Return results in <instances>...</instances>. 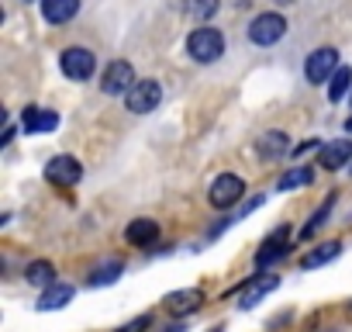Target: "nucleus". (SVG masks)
I'll list each match as a JSON object with an SVG mask.
<instances>
[{"instance_id":"obj_1","label":"nucleus","mask_w":352,"mask_h":332,"mask_svg":"<svg viewBox=\"0 0 352 332\" xmlns=\"http://www.w3.org/2000/svg\"><path fill=\"white\" fill-rule=\"evenodd\" d=\"M187 52H190V59L194 63H218L221 56H225V35L218 32V28H194L190 35H187Z\"/></svg>"},{"instance_id":"obj_2","label":"nucleus","mask_w":352,"mask_h":332,"mask_svg":"<svg viewBox=\"0 0 352 332\" xmlns=\"http://www.w3.org/2000/svg\"><path fill=\"white\" fill-rule=\"evenodd\" d=\"M283 35H287V21L276 11H266V14L252 18V25H249V42L252 45H276Z\"/></svg>"},{"instance_id":"obj_3","label":"nucleus","mask_w":352,"mask_h":332,"mask_svg":"<svg viewBox=\"0 0 352 332\" xmlns=\"http://www.w3.org/2000/svg\"><path fill=\"white\" fill-rule=\"evenodd\" d=\"M83 177V163L76 156H52L45 163V180L56 187H76Z\"/></svg>"},{"instance_id":"obj_4","label":"nucleus","mask_w":352,"mask_h":332,"mask_svg":"<svg viewBox=\"0 0 352 332\" xmlns=\"http://www.w3.org/2000/svg\"><path fill=\"white\" fill-rule=\"evenodd\" d=\"M342 66H338V52L335 49H314L311 56H307V63H304V76H307V83H324V80H331L335 73H338Z\"/></svg>"},{"instance_id":"obj_5","label":"nucleus","mask_w":352,"mask_h":332,"mask_svg":"<svg viewBox=\"0 0 352 332\" xmlns=\"http://www.w3.org/2000/svg\"><path fill=\"white\" fill-rule=\"evenodd\" d=\"M59 66H63V73H66L69 80H90L94 70H97V56H94L90 49L73 45V49H66V52L59 56Z\"/></svg>"},{"instance_id":"obj_6","label":"nucleus","mask_w":352,"mask_h":332,"mask_svg":"<svg viewBox=\"0 0 352 332\" xmlns=\"http://www.w3.org/2000/svg\"><path fill=\"white\" fill-rule=\"evenodd\" d=\"M138 80H135V70H131V63H124V59H114L107 70H104V83H100V90L107 94V97H128V90L135 87Z\"/></svg>"},{"instance_id":"obj_7","label":"nucleus","mask_w":352,"mask_h":332,"mask_svg":"<svg viewBox=\"0 0 352 332\" xmlns=\"http://www.w3.org/2000/svg\"><path fill=\"white\" fill-rule=\"evenodd\" d=\"M159 101H162V87L155 80H138L128 90V97H124V104H128L131 114H148V111L159 107Z\"/></svg>"},{"instance_id":"obj_8","label":"nucleus","mask_w":352,"mask_h":332,"mask_svg":"<svg viewBox=\"0 0 352 332\" xmlns=\"http://www.w3.org/2000/svg\"><path fill=\"white\" fill-rule=\"evenodd\" d=\"M242 194H245L242 177H235V174H221V177L211 184L208 201H211L214 208H232V205H239V201H242Z\"/></svg>"},{"instance_id":"obj_9","label":"nucleus","mask_w":352,"mask_h":332,"mask_svg":"<svg viewBox=\"0 0 352 332\" xmlns=\"http://www.w3.org/2000/svg\"><path fill=\"white\" fill-rule=\"evenodd\" d=\"M201 304H204V291L201 287H184V291H169L166 294V311L176 315V318L201 311Z\"/></svg>"},{"instance_id":"obj_10","label":"nucleus","mask_w":352,"mask_h":332,"mask_svg":"<svg viewBox=\"0 0 352 332\" xmlns=\"http://www.w3.org/2000/svg\"><path fill=\"white\" fill-rule=\"evenodd\" d=\"M280 287V277L276 273H259V277H252L249 284H245V291H242V298H239V308H256L266 294H273Z\"/></svg>"},{"instance_id":"obj_11","label":"nucleus","mask_w":352,"mask_h":332,"mask_svg":"<svg viewBox=\"0 0 352 332\" xmlns=\"http://www.w3.org/2000/svg\"><path fill=\"white\" fill-rule=\"evenodd\" d=\"M21 128H25L28 135L56 132V128H59V111H49V107H25V114H21Z\"/></svg>"},{"instance_id":"obj_12","label":"nucleus","mask_w":352,"mask_h":332,"mask_svg":"<svg viewBox=\"0 0 352 332\" xmlns=\"http://www.w3.org/2000/svg\"><path fill=\"white\" fill-rule=\"evenodd\" d=\"M287 236H290V229H287V225H280V229L263 242V249L256 253V263H259V267H270L273 260L287 256V249H290V246H287Z\"/></svg>"},{"instance_id":"obj_13","label":"nucleus","mask_w":352,"mask_h":332,"mask_svg":"<svg viewBox=\"0 0 352 332\" xmlns=\"http://www.w3.org/2000/svg\"><path fill=\"white\" fill-rule=\"evenodd\" d=\"M80 11V0H42V18L49 25H66Z\"/></svg>"},{"instance_id":"obj_14","label":"nucleus","mask_w":352,"mask_h":332,"mask_svg":"<svg viewBox=\"0 0 352 332\" xmlns=\"http://www.w3.org/2000/svg\"><path fill=\"white\" fill-rule=\"evenodd\" d=\"M124 239H128L131 246H152V242L159 239V222H152V218H135V222L124 229Z\"/></svg>"},{"instance_id":"obj_15","label":"nucleus","mask_w":352,"mask_h":332,"mask_svg":"<svg viewBox=\"0 0 352 332\" xmlns=\"http://www.w3.org/2000/svg\"><path fill=\"white\" fill-rule=\"evenodd\" d=\"M349 159H352V142L349 138H335L331 145L321 149V166L324 170H342Z\"/></svg>"},{"instance_id":"obj_16","label":"nucleus","mask_w":352,"mask_h":332,"mask_svg":"<svg viewBox=\"0 0 352 332\" xmlns=\"http://www.w3.org/2000/svg\"><path fill=\"white\" fill-rule=\"evenodd\" d=\"M73 284H52L49 291H42L38 298V311H56V308H66L73 301Z\"/></svg>"},{"instance_id":"obj_17","label":"nucleus","mask_w":352,"mask_h":332,"mask_svg":"<svg viewBox=\"0 0 352 332\" xmlns=\"http://www.w3.org/2000/svg\"><path fill=\"white\" fill-rule=\"evenodd\" d=\"M338 253H342V242H321V246H314V249H307V253H304V260H300V267H304V270H314V267H324V263H331V260H338Z\"/></svg>"},{"instance_id":"obj_18","label":"nucleus","mask_w":352,"mask_h":332,"mask_svg":"<svg viewBox=\"0 0 352 332\" xmlns=\"http://www.w3.org/2000/svg\"><path fill=\"white\" fill-rule=\"evenodd\" d=\"M259 156L263 159H280V156H287L290 152V142H287V135L283 132H266L263 138H259Z\"/></svg>"},{"instance_id":"obj_19","label":"nucleus","mask_w":352,"mask_h":332,"mask_svg":"<svg viewBox=\"0 0 352 332\" xmlns=\"http://www.w3.org/2000/svg\"><path fill=\"white\" fill-rule=\"evenodd\" d=\"M25 277H28V284H35V287H52L56 284V267L49 263V260H35V263H28V270H25Z\"/></svg>"},{"instance_id":"obj_20","label":"nucleus","mask_w":352,"mask_h":332,"mask_svg":"<svg viewBox=\"0 0 352 332\" xmlns=\"http://www.w3.org/2000/svg\"><path fill=\"white\" fill-rule=\"evenodd\" d=\"M314 180V170L311 166H294V170H287L280 180H276V191H294V187H307Z\"/></svg>"},{"instance_id":"obj_21","label":"nucleus","mask_w":352,"mask_h":332,"mask_svg":"<svg viewBox=\"0 0 352 332\" xmlns=\"http://www.w3.org/2000/svg\"><path fill=\"white\" fill-rule=\"evenodd\" d=\"M121 270H124V263H121V260H111V263L97 267V270L87 277V284H90V287H107V284H114V280L121 277Z\"/></svg>"},{"instance_id":"obj_22","label":"nucleus","mask_w":352,"mask_h":332,"mask_svg":"<svg viewBox=\"0 0 352 332\" xmlns=\"http://www.w3.org/2000/svg\"><path fill=\"white\" fill-rule=\"evenodd\" d=\"M349 87H352V70H349V66H342V70L331 76V83H328V101H331V104H335V101H342Z\"/></svg>"},{"instance_id":"obj_23","label":"nucleus","mask_w":352,"mask_h":332,"mask_svg":"<svg viewBox=\"0 0 352 332\" xmlns=\"http://www.w3.org/2000/svg\"><path fill=\"white\" fill-rule=\"evenodd\" d=\"M184 8H187V14H194V18H211V14H218L221 0H184Z\"/></svg>"},{"instance_id":"obj_24","label":"nucleus","mask_w":352,"mask_h":332,"mask_svg":"<svg viewBox=\"0 0 352 332\" xmlns=\"http://www.w3.org/2000/svg\"><path fill=\"white\" fill-rule=\"evenodd\" d=\"M331 208H335V198H328V201H324V205L314 211V218H311V222L300 229V239H311V236H314V232L324 225V218H328V211H331Z\"/></svg>"},{"instance_id":"obj_25","label":"nucleus","mask_w":352,"mask_h":332,"mask_svg":"<svg viewBox=\"0 0 352 332\" xmlns=\"http://www.w3.org/2000/svg\"><path fill=\"white\" fill-rule=\"evenodd\" d=\"M148 325H152V315H138V318H131L128 325H121L118 332H145Z\"/></svg>"},{"instance_id":"obj_26","label":"nucleus","mask_w":352,"mask_h":332,"mask_svg":"<svg viewBox=\"0 0 352 332\" xmlns=\"http://www.w3.org/2000/svg\"><path fill=\"white\" fill-rule=\"evenodd\" d=\"M311 149H324V145H321V142H318V138H311V142H300V145H297V149H294V156H297V159H304V156H307V152H311Z\"/></svg>"},{"instance_id":"obj_27","label":"nucleus","mask_w":352,"mask_h":332,"mask_svg":"<svg viewBox=\"0 0 352 332\" xmlns=\"http://www.w3.org/2000/svg\"><path fill=\"white\" fill-rule=\"evenodd\" d=\"M11 138H14V125H8V128H4V138H0V145H8Z\"/></svg>"},{"instance_id":"obj_28","label":"nucleus","mask_w":352,"mask_h":332,"mask_svg":"<svg viewBox=\"0 0 352 332\" xmlns=\"http://www.w3.org/2000/svg\"><path fill=\"white\" fill-rule=\"evenodd\" d=\"M166 332H187L184 325H173V329H166Z\"/></svg>"},{"instance_id":"obj_29","label":"nucleus","mask_w":352,"mask_h":332,"mask_svg":"<svg viewBox=\"0 0 352 332\" xmlns=\"http://www.w3.org/2000/svg\"><path fill=\"white\" fill-rule=\"evenodd\" d=\"M345 132H349V135H352V118H349V121H345Z\"/></svg>"},{"instance_id":"obj_30","label":"nucleus","mask_w":352,"mask_h":332,"mask_svg":"<svg viewBox=\"0 0 352 332\" xmlns=\"http://www.w3.org/2000/svg\"><path fill=\"white\" fill-rule=\"evenodd\" d=\"M208 332H225V329H221V325H214V329H208Z\"/></svg>"}]
</instances>
